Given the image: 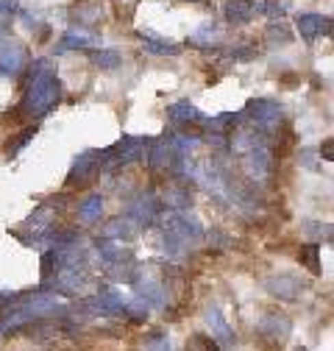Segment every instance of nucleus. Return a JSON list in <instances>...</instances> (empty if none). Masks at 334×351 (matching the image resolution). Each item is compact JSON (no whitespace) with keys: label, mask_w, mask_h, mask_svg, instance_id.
Returning <instances> with one entry per match:
<instances>
[{"label":"nucleus","mask_w":334,"mask_h":351,"mask_svg":"<svg viewBox=\"0 0 334 351\" xmlns=\"http://www.w3.org/2000/svg\"><path fill=\"white\" fill-rule=\"evenodd\" d=\"M62 95V81L56 75V70L51 67L48 59H39L31 70V81L25 86L23 95V112L28 117H45L48 112L56 109Z\"/></svg>","instance_id":"obj_1"},{"label":"nucleus","mask_w":334,"mask_h":351,"mask_svg":"<svg viewBox=\"0 0 334 351\" xmlns=\"http://www.w3.org/2000/svg\"><path fill=\"white\" fill-rule=\"evenodd\" d=\"M67 313V304L62 295L56 293H31L14 313L0 318V335L9 332V329H17V326H25L31 321H42V318H51V315H64Z\"/></svg>","instance_id":"obj_2"},{"label":"nucleus","mask_w":334,"mask_h":351,"mask_svg":"<svg viewBox=\"0 0 334 351\" xmlns=\"http://www.w3.org/2000/svg\"><path fill=\"white\" fill-rule=\"evenodd\" d=\"M159 229L164 234H176L179 240H184L187 245L192 243H201L203 240V226L195 215L190 212H179V209H167L164 215H159Z\"/></svg>","instance_id":"obj_3"},{"label":"nucleus","mask_w":334,"mask_h":351,"mask_svg":"<svg viewBox=\"0 0 334 351\" xmlns=\"http://www.w3.org/2000/svg\"><path fill=\"white\" fill-rule=\"evenodd\" d=\"M151 148V140L145 137H123L117 145L112 148H103V170H114V167H123V165H131L137 159L145 156V151Z\"/></svg>","instance_id":"obj_4"},{"label":"nucleus","mask_w":334,"mask_h":351,"mask_svg":"<svg viewBox=\"0 0 334 351\" xmlns=\"http://www.w3.org/2000/svg\"><path fill=\"white\" fill-rule=\"evenodd\" d=\"M103 151H87V154H81L75 162H73V170L67 176V187H84V184H90L92 179H98V173L103 170Z\"/></svg>","instance_id":"obj_5"},{"label":"nucleus","mask_w":334,"mask_h":351,"mask_svg":"<svg viewBox=\"0 0 334 351\" xmlns=\"http://www.w3.org/2000/svg\"><path fill=\"white\" fill-rule=\"evenodd\" d=\"M28 64V51L20 39L14 36H0V73L20 75Z\"/></svg>","instance_id":"obj_6"},{"label":"nucleus","mask_w":334,"mask_h":351,"mask_svg":"<svg viewBox=\"0 0 334 351\" xmlns=\"http://www.w3.org/2000/svg\"><path fill=\"white\" fill-rule=\"evenodd\" d=\"M242 117H248L254 125H259L262 131H273V128L281 123L284 112H281V106H279L276 101H265V98H259V101H248Z\"/></svg>","instance_id":"obj_7"},{"label":"nucleus","mask_w":334,"mask_h":351,"mask_svg":"<svg viewBox=\"0 0 334 351\" xmlns=\"http://www.w3.org/2000/svg\"><path fill=\"white\" fill-rule=\"evenodd\" d=\"M242 170L250 182H268L273 173V154L268 145H259L254 151L242 154Z\"/></svg>","instance_id":"obj_8"},{"label":"nucleus","mask_w":334,"mask_h":351,"mask_svg":"<svg viewBox=\"0 0 334 351\" xmlns=\"http://www.w3.org/2000/svg\"><path fill=\"white\" fill-rule=\"evenodd\" d=\"M265 290L270 295H276L279 301H296L304 293V282L298 276H292V274H276V276L265 279Z\"/></svg>","instance_id":"obj_9"},{"label":"nucleus","mask_w":334,"mask_h":351,"mask_svg":"<svg viewBox=\"0 0 334 351\" xmlns=\"http://www.w3.org/2000/svg\"><path fill=\"white\" fill-rule=\"evenodd\" d=\"M129 217H131V221H137L142 229L151 226V223H156V221H159V201H156L151 193L137 195V198L129 204Z\"/></svg>","instance_id":"obj_10"},{"label":"nucleus","mask_w":334,"mask_h":351,"mask_svg":"<svg viewBox=\"0 0 334 351\" xmlns=\"http://www.w3.org/2000/svg\"><path fill=\"white\" fill-rule=\"evenodd\" d=\"M265 3H268V0H229L226 9H223V17L229 23H234V25H242V23H248L250 17H254L257 12L265 14Z\"/></svg>","instance_id":"obj_11"},{"label":"nucleus","mask_w":334,"mask_h":351,"mask_svg":"<svg viewBox=\"0 0 334 351\" xmlns=\"http://www.w3.org/2000/svg\"><path fill=\"white\" fill-rule=\"evenodd\" d=\"M257 329H259V335H265V337H270V340H276V343H284V340L290 337L292 324H290V318L281 315V313H268V315L259 318Z\"/></svg>","instance_id":"obj_12"},{"label":"nucleus","mask_w":334,"mask_h":351,"mask_svg":"<svg viewBox=\"0 0 334 351\" xmlns=\"http://www.w3.org/2000/svg\"><path fill=\"white\" fill-rule=\"evenodd\" d=\"M296 28H298L304 42H315L320 34H329L331 20L323 17V14H298L296 17Z\"/></svg>","instance_id":"obj_13"},{"label":"nucleus","mask_w":334,"mask_h":351,"mask_svg":"<svg viewBox=\"0 0 334 351\" xmlns=\"http://www.w3.org/2000/svg\"><path fill=\"white\" fill-rule=\"evenodd\" d=\"M206 324H209V332H212V337L220 343V346H231L234 343V332L229 326V321L223 318V313L218 310V306H209V310L203 313Z\"/></svg>","instance_id":"obj_14"},{"label":"nucleus","mask_w":334,"mask_h":351,"mask_svg":"<svg viewBox=\"0 0 334 351\" xmlns=\"http://www.w3.org/2000/svg\"><path fill=\"white\" fill-rule=\"evenodd\" d=\"M259 145H268V143H265V131L257 128V125L240 128L237 134H234V140H231V148H234L237 154H248V151H254V148H259Z\"/></svg>","instance_id":"obj_15"},{"label":"nucleus","mask_w":334,"mask_h":351,"mask_svg":"<svg viewBox=\"0 0 334 351\" xmlns=\"http://www.w3.org/2000/svg\"><path fill=\"white\" fill-rule=\"evenodd\" d=\"M98 45V36L92 34V31H67L64 34V39L59 42V45H56V51L59 53H64V51H87V48H95Z\"/></svg>","instance_id":"obj_16"},{"label":"nucleus","mask_w":334,"mask_h":351,"mask_svg":"<svg viewBox=\"0 0 334 351\" xmlns=\"http://www.w3.org/2000/svg\"><path fill=\"white\" fill-rule=\"evenodd\" d=\"M142 48L148 53H156V56H179L181 53V45H176V42H167L164 36L153 34V31H142Z\"/></svg>","instance_id":"obj_17"},{"label":"nucleus","mask_w":334,"mask_h":351,"mask_svg":"<svg viewBox=\"0 0 334 351\" xmlns=\"http://www.w3.org/2000/svg\"><path fill=\"white\" fill-rule=\"evenodd\" d=\"M142 232V226L137 223V221H131L129 215L125 217H114V221L106 226V237H112V240H134L137 234Z\"/></svg>","instance_id":"obj_18"},{"label":"nucleus","mask_w":334,"mask_h":351,"mask_svg":"<svg viewBox=\"0 0 334 351\" xmlns=\"http://www.w3.org/2000/svg\"><path fill=\"white\" fill-rule=\"evenodd\" d=\"M167 117H170L176 125H184V123H192V120H203L201 109L192 104V101H179L167 109Z\"/></svg>","instance_id":"obj_19"},{"label":"nucleus","mask_w":334,"mask_h":351,"mask_svg":"<svg viewBox=\"0 0 334 351\" xmlns=\"http://www.w3.org/2000/svg\"><path fill=\"white\" fill-rule=\"evenodd\" d=\"M73 14L81 25H92V23L103 20V6L98 3V0H81V3L73 9Z\"/></svg>","instance_id":"obj_20"},{"label":"nucleus","mask_w":334,"mask_h":351,"mask_svg":"<svg viewBox=\"0 0 334 351\" xmlns=\"http://www.w3.org/2000/svg\"><path fill=\"white\" fill-rule=\"evenodd\" d=\"M103 215V198L101 195H87L78 204V217L84 223H98Z\"/></svg>","instance_id":"obj_21"},{"label":"nucleus","mask_w":334,"mask_h":351,"mask_svg":"<svg viewBox=\"0 0 334 351\" xmlns=\"http://www.w3.org/2000/svg\"><path fill=\"white\" fill-rule=\"evenodd\" d=\"M301 232H304L309 240H329V243H334V226H331V223L304 221V223H301Z\"/></svg>","instance_id":"obj_22"},{"label":"nucleus","mask_w":334,"mask_h":351,"mask_svg":"<svg viewBox=\"0 0 334 351\" xmlns=\"http://www.w3.org/2000/svg\"><path fill=\"white\" fill-rule=\"evenodd\" d=\"M192 42H195V45H201V48H212V45H218V42H220V31H218V25L203 23V25L192 34Z\"/></svg>","instance_id":"obj_23"},{"label":"nucleus","mask_w":334,"mask_h":351,"mask_svg":"<svg viewBox=\"0 0 334 351\" xmlns=\"http://www.w3.org/2000/svg\"><path fill=\"white\" fill-rule=\"evenodd\" d=\"M187 351H220V343H218L212 335L195 332V335H190V340H187Z\"/></svg>","instance_id":"obj_24"},{"label":"nucleus","mask_w":334,"mask_h":351,"mask_svg":"<svg viewBox=\"0 0 334 351\" xmlns=\"http://www.w3.org/2000/svg\"><path fill=\"white\" fill-rule=\"evenodd\" d=\"M92 64L98 67V70H114L123 59H120V51H114V48H106V51H95L92 56Z\"/></svg>","instance_id":"obj_25"},{"label":"nucleus","mask_w":334,"mask_h":351,"mask_svg":"<svg viewBox=\"0 0 334 351\" xmlns=\"http://www.w3.org/2000/svg\"><path fill=\"white\" fill-rule=\"evenodd\" d=\"M164 204L170 206V209L184 212V209L192 204V195H187L184 190H167V193H164Z\"/></svg>","instance_id":"obj_26"},{"label":"nucleus","mask_w":334,"mask_h":351,"mask_svg":"<svg viewBox=\"0 0 334 351\" xmlns=\"http://www.w3.org/2000/svg\"><path fill=\"white\" fill-rule=\"evenodd\" d=\"M318 254H320V248H318V243H309V245H304L301 248V262L307 265V271L309 274H320V265H318Z\"/></svg>","instance_id":"obj_27"},{"label":"nucleus","mask_w":334,"mask_h":351,"mask_svg":"<svg viewBox=\"0 0 334 351\" xmlns=\"http://www.w3.org/2000/svg\"><path fill=\"white\" fill-rule=\"evenodd\" d=\"M34 134H36V128H25L23 134H17L14 140H9V143H6V154H17L20 148H25V145L34 140Z\"/></svg>","instance_id":"obj_28"},{"label":"nucleus","mask_w":334,"mask_h":351,"mask_svg":"<svg viewBox=\"0 0 334 351\" xmlns=\"http://www.w3.org/2000/svg\"><path fill=\"white\" fill-rule=\"evenodd\" d=\"M265 36H268L270 42H290V39H292L290 28H287V25H281V23H279V25H276V23H270V28L265 31Z\"/></svg>","instance_id":"obj_29"},{"label":"nucleus","mask_w":334,"mask_h":351,"mask_svg":"<svg viewBox=\"0 0 334 351\" xmlns=\"http://www.w3.org/2000/svg\"><path fill=\"white\" fill-rule=\"evenodd\" d=\"M148 351H170V340H167L164 332H153L148 337Z\"/></svg>","instance_id":"obj_30"},{"label":"nucleus","mask_w":334,"mask_h":351,"mask_svg":"<svg viewBox=\"0 0 334 351\" xmlns=\"http://www.w3.org/2000/svg\"><path fill=\"white\" fill-rule=\"evenodd\" d=\"M326 162H334V140H323L320 143V151H318Z\"/></svg>","instance_id":"obj_31"},{"label":"nucleus","mask_w":334,"mask_h":351,"mask_svg":"<svg viewBox=\"0 0 334 351\" xmlns=\"http://www.w3.org/2000/svg\"><path fill=\"white\" fill-rule=\"evenodd\" d=\"M14 12H17V3H14V0H0V17L14 14Z\"/></svg>","instance_id":"obj_32"},{"label":"nucleus","mask_w":334,"mask_h":351,"mask_svg":"<svg viewBox=\"0 0 334 351\" xmlns=\"http://www.w3.org/2000/svg\"><path fill=\"white\" fill-rule=\"evenodd\" d=\"M329 36L334 39V20H331V28H329Z\"/></svg>","instance_id":"obj_33"},{"label":"nucleus","mask_w":334,"mask_h":351,"mask_svg":"<svg viewBox=\"0 0 334 351\" xmlns=\"http://www.w3.org/2000/svg\"><path fill=\"white\" fill-rule=\"evenodd\" d=\"M296 351H307V348H304V346H298V348H296Z\"/></svg>","instance_id":"obj_34"},{"label":"nucleus","mask_w":334,"mask_h":351,"mask_svg":"<svg viewBox=\"0 0 334 351\" xmlns=\"http://www.w3.org/2000/svg\"><path fill=\"white\" fill-rule=\"evenodd\" d=\"M0 28H3V17H0Z\"/></svg>","instance_id":"obj_35"}]
</instances>
